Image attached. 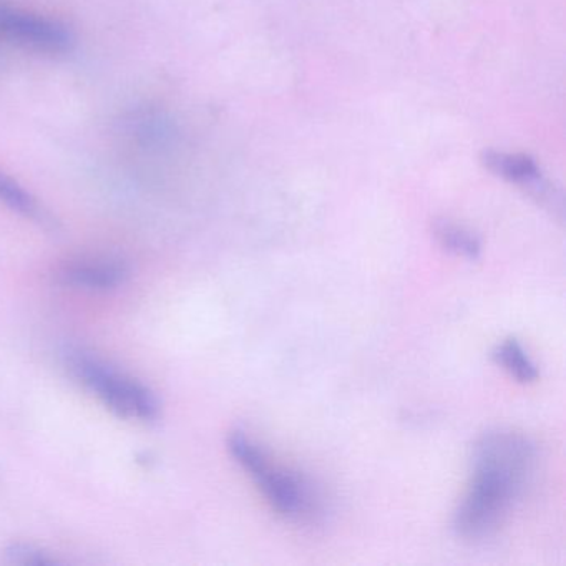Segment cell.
Here are the masks:
<instances>
[{
    "label": "cell",
    "mask_w": 566,
    "mask_h": 566,
    "mask_svg": "<svg viewBox=\"0 0 566 566\" xmlns=\"http://www.w3.org/2000/svg\"><path fill=\"white\" fill-rule=\"evenodd\" d=\"M227 446L231 457L250 472L274 510L293 520L310 515L314 499L303 479L290 470L273 465L263 450L240 430L230 433Z\"/></svg>",
    "instance_id": "obj_3"
},
{
    "label": "cell",
    "mask_w": 566,
    "mask_h": 566,
    "mask_svg": "<svg viewBox=\"0 0 566 566\" xmlns=\"http://www.w3.org/2000/svg\"><path fill=\"white\" fill-rule=\"evenodd\" d=\"M482 164L502 180L532 191L538 200L546 201L552 198V190L543 181L538 165L528 155L485 150L482 154Z\"/></svg>",
    "instance_id": "obj_6"
},
{
    "label": "cell",
    "mask_w": 566,
    "mask_h": 566,
    "mask_svg": "<svg viewBox=\"0 0 566 566\" xmlns=\"http://www.w3.org/2000/svg\"><path fill=\"white\" fill-rule=\"evenodd\" d=\"M532 440L515 430L483 433L472 453V482L453 515V530L470 543L485 542L502 528L535 470Z\"/></svg>",
    "instance_id": "obj_1"
},
{
    "label": "cell",
    "mask_w": 566,
    "mask_h": 566,
    "mask_svg": "<svg viewBox=\"0 0 566 566\" xmlns=\"http://www.w3.org/2000/svg\"><path fill=\"white\" fill-rule=\"evenodd\" d=\"M493 359L518 382L530 384L538 379V367L530 359L522 344L516 339H506L493 350Z\"/></svg>",
    "instance_id": "obj_9"
},
{
    "label": "cell",
    "mask_w": 566,
    "mask_h": 566,
    "mask_svg": "<svg viewBox=\"0 0 566 566\" xmlns=\"http://www.w3.org/2000/svg\"><path fill=\"white\" fill-rule=\"evenodd\" d=\"M0 203L42 227L49 228L54 224L51 214L39 203L38 198L4 171H0Z\"/></svg>",
    "instance_id": "obj_7"
},
{
    "label": "cell",
    "mask_w": 566,
    "mask_h": 566,
    "mask_svg": "<svg viewBox=\"0 0 566 566\" xmlns=\"http://www.w3.org/2000/svg\"><path fill=\"white\" fill-rule=\"evenodd\" d=\"M65 367L85 390L118 417L144 423L160 417V402L148 387L97 356L72 350L65 356Z\"/></svg>",
    "instance_id": "obj_2"
},
{
    "label": "cell",
    "mask_w": 566,
    "mask_h": 566,
    "mask_svg": "<svg viewBox=\"0 0 566 566\" xmlns=\"http://www.w3.org/2000/svg\"><path fill=\"white\" fill-rule=\"evenodd\" d=\"M128 276L130 270L127 264L114 260L74 261L62 266L57 274L64 286L91 293L117 290L127 283Z\"/></svg>",
    "instance_id": "obj_5"
},
{
    "label": "cell",
    "mask_w": 566,
    "mask_h": 566,
    "mask_svg": "<svg viewBox=\"0 0 566 566\" xmlns=\"http://www.w3.org/2000/svg\"><path fill=\"white\" fill-rule=\"evenodd\" d=\"M71 29L57 19L0 0V49L57 57L74 49Z\"/></svg>",
    "instance_id": "obj_4"
},
{
    "label": "cell",
    "mask_w": 566,
    "mask_h": 566,
    "mask_svg": "<svg viewBox=\"0 0 566 566\" xmlns=\"http://www.w3.org/2000/svg\"><path fill=\"white\" fill-rule=\"evenodd\" d=\"M433 237L437 243L455 254V256L467 258V260H476L482 253V243L472 231L450 223L447 220H439L433 223Z\"/></svg>",
    "instance_id": "obj_8"
},
{
    "label": "cell",
    "mask_w": 566,
    "mask_h": 566,
    "mask_svg": "<svg viewBox=\"0 0 566 566\" xmlns=\"http://www.w3.org/2000/svg\"><path fill=\"white\" fill-rule=\"evenodd\" d=\"M2 558L9 565L22 566H52L59 563V559L51 553L31 545V543H11L2 552Z\"/></svg>",
    "instance_id": "obj_10"
}]
</instances>
